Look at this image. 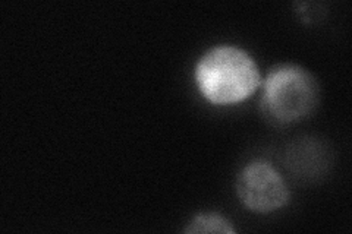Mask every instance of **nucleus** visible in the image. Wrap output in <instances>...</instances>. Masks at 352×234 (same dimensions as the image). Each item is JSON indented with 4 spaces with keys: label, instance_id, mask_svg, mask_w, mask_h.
I'll use <instances>...</instances> for the list:
<instances>
[{
    "label": "nucleus",
    "instance_id": "nucleus-4",
    "mask_svg": "<svg viewBox=\"0 0 352 234\" xmlns=\"http://www.w3.org/2000/svg\"><path fill=\"white\" fill-rule=\"evenodd\" d=\"M235 227L230 224V221L219 213H201L197 214L186 227L184 233L197 234V233H223L232 234L235 233Z\"/></svg>",
    "mask_w": 352,
    "mask_h": 234
},
{
    "label": "nucleus",
    "instance_id": "nucleus-3",
    "mask_svg": "<svg viewBox=\"0 0 352 234\" xmlns=\"http://www.w3.org/2000/svg\"><path fill=\"white\" fill-rule=\"evenodd\" d=\"M241 204L258 214L273 213L289 202V187L266 160H254L242 169L235 182Z\"/></svg>",
    "mask_w": 352,
    "mask_h": 234
},
{
    "label": "nucleus",
    "instance_id": "nucleus-1",
    "mask_svg": "<svg viewBox=\"0 0 352 234\" xmlns=\"http://www.w3.org/2000/svg\"><path fill=\"white\" fill-rule=\"evenodd\" d=\"M195 84L212 104L244 102L261 85L256 60L241 47L220 44L208 49L195 65Z\"/></svg>",
    "mask_w": 352,
    "mask_h": 234
},
{
    "label": "nucleus",
    "instance_id": "nucleus-2",
    "mask_svg": "<svg viewBox=\"0 0 352 234\" xmlns=\"http://www.w3.org/2000/svg\"><path fill=\"white\" fill-rule=\"evenodd\" d=\"M318 100L320 86L314 75L300 65L282 63L266 75L260 106L272 124L289 125L310 116Z\"/></svg>",
    "mask_w": 352,
    "mask_h": 234
}]
</instances>
